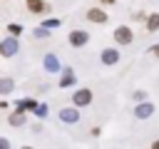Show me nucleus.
I'll return each mask as SVG.
<instances>
[{
	"label": "nucleus",
	"mask_w": 159,
	"mask_h": 149,
	"mask_svg": "<svg viewBox=\"0 0 159 149\" xmlns=\"http://www.w3.org/2000/svg\"><path fill=\"white\" fill-rule=\"evenodd\" d=\"M25 149H27V147H25Z\"/></svg>",
	"instance_id": "19"
},
{
	"label": "nucleus",
	"mask_w": 159,
	"mask_h": 149,
	"mask_svg": "<svg viewBox=\"0 0 159 149\" xmlns=\"http://www.w3.org/2000/svg\"><path fill=\"white\" fill-rule=\"evenodd\" d=\"M102 60H104V65H114V62L119 60V52H117V50H107V52L102 55Z\"/></svg>",
	"instance_id": "8"
},
{
	"label": "nucleus",
	"mask_w": 159,
	"mask_h": 149,
	"mask_svg": "<svg viewBox=\"0 0 159 149\" xmlns=\"http://www.w3.org/2000/svg\"><path fill=\"white\" fill-rule=\"evenodd\" d=\"M15 50H17V42H15V40H5V42H0V52H2V55H12Z\"/></svg>",
	"instance_id": "5"
},
{
	"label": "nucleus",
	"mask_w": 159,
	"mask_h": 149,
	"mask_svg": "<svg viewBox=\"0 0 159 149\" xmlns=\"http://www.w3.org/2000/svg\"><path fill=\"white\" fill-rule=\"evenodd\" d=\"M45 65H47V70H57V60H55V57H47Z\"/></svg>",
	"instance_id": "13"
},
{
	"label": "nucleus",
	"mask_w": 159,
	"mask_h": 149,
	"mask_svg": "<svg viewBox=\"0 0 159 149\" xmlns=\"http://www.w3.org/2000/svg\"><path fill=\"white\" fill-rule=\"evenodd\" d=\"M149 112H152V104H142V109L137 107V117H147Z\"/></svg>",
	"instance_id": "11"
},
{
	"label": "nucleus",
	"mask_w": 159,
	"mask_h": 149,
	"mask_svg": "<svg viewBox=\"0 0 159 149\" xmlns=\"http://www.w3.org/2000/svg\"><path fill=\"white\" fill-rule=\"evenodd\" d=\"M89 99H92V92H89V89H77V92H75V97H72V102H75L77 107L89 104Z\"/></svg>",
	"instance_id": "2"
},
{
	"label": "nucleus",
	"mask_w": 159,
	"mask_h": 149,
	"mask_svg": "<svg viewBox=\"0 0 159 149\" xmlns=\"http://www.w3.org/2000/svg\"><path fill=\"white\" fill-rule=\"evenodd\" d=\"M22 122H25L22 112H17V114H12V117H10V124H22Z\"/></svg>",
	"instance_id": "12"
},
{
	"label": "nucleus",
	"mask_w": 159,
	"mask_h": 149,
	"mask_svg": "<svg viewBox=\"0 0 159 149\" xmlns=\"http://www.w3.org/2000/svg\"><path fill=\"white\" fill-rule=\"evenodd\" d=\"M70 42H72L75 47H80V45H84V42H87V32H80V30H75V32L70 35Z\"/></svg>",
	"instance_id": "4"
},
{
	"label": "nucleus",
	"mask_w": 159,
	"mask_h": 149,
	"mask_svg": "<svg viewBox=\"0 0 159 149\" xmlns=\"http://www.w3.org/2000/svg\"><path fill=\"white\" fill-rule=\"evenodd\" d=\"M102 2H112V0H102Z\"/></svg>",
	"instance_id": "18"
},
{
	"label": "nucleus",
	"mask_w": 159,
	"mask_h": 149,
	"mask_svg": "<svg viewBox=\"0 0 159 149\" xmlns=\"http://www.w3.org/2000/svg\"><path fill=\"white\" fill-rule=\"evenodd\" d=\"M152 149H159V142H154V144H152Z\"/></svg>",
	"instance_id": "16"
},
{
	"label": "nucleus",
	"mask_w": 159,
	"mask_h": 149,
	"mask_svg": "<svg viewBox=\"0 0 159 149\" xmlns=\"http://www.w3.org/2000/svg\"><path fill=\"white\" fill-rule=\"evenodd\" d=\"M0 149H7V139H0Z\"/></svg>",
	"instance_id": "15"
},
{
	"label": "nucleus",
	"mask_w": 159,
	"mask_h": 149,
	"mask_svg": "<svg viewBox=\"0 0 159 149\" xmlns=\"http://www.w3.org/2000/svg\"><path fill=\"white\" fill-rule=\"evenodd\" d=\"M77 117H80L77 109H62V112H60V119H62V122H77Z\"/></svg>",
	"instance_id": "7"
},
{
	"label": "nucleus",
	"mask_w": 159,
	"mask_h": 149,
	"mask_svg": "<svg viewBox=\"0 0 159 149\" xmlns=\"http://www.w3.org/2000/svg\"><path fill=\"white\" fill-rule=\"evenodd\" d=\"M10 89H12V79H0V92L7 94Z\"/></svg>",
	"instance_id": "10"
},
{
	"label": "nucleus",
	"mask_w": 159,
	"mask_h": 149,
	"mask_svg": "<svg viewBox=\"0 0 159 149\" xmlns=\"http://www.w3.org/2000/svg\"><path fill=\"white\" fill-rule=\"evenodd\" d=\"M25 5H27L30 12H45V10H47V5H45L42 0H25Z\"/></svg>",
	"instance_id": "3"
},
{
	"label": "nucleus",
	"mask_w": 159,
	"mask_h": 149,
	"mask_svg": "<svg viewBox=\"0 0 159 149\" xmlns=\"http://www.w3.org/2000/svg\"><path fill=\"white\" fill-rule=\"evenodd\" d=\"M87 17H89L92 22H104V20H107V12H104V10H89Z\"/></svg>",
	"instance_id": "6"
},
{
	"label": "nucleus",
	"mask_w": 159,
	"mask_h": 149,
	"mask_svg": "<svg viewBox=\"0 0 159 149\" xmlns=\"http://www.w3.org/2000/svg\"><path fill=\"white\" fill-rule=\"evenodd\" d=\"M7 27H10V32H12V35H20V32H22V27H20L17 22H12V25H7Z\"/></svg>",
	"instance_id": "14"
},
{
	"label": "nucleus",
	"mask_w": 159,
	"mask_h": 149,
	"mask_svg": "<svg viewBox=\"0 0 159 149\" xmlns=\"http://www.w3.org/2000/svg\"><path fill=\"white\" fill-rule=\"evenodd\" d=\"M147 30H159V15H149L147 17Z\"/></svg>",
	"instance_id": "9"
},
{
	"label": "nucleus",
	"mask_w": 159,
	"mask_h": 149,
	"mask_svg": "<svg viewBox=\"0 0 159 149\" xmlns=\"http://www.w3.org/2000/svg\"><path fill=\"white\" fill-rule=\"evenodd\" d=\"M154 55H157V57H159V45H157V47H154Z\"/></svg>",
	"instance_id": "17"
},
{
	"label": "nucleus",
	"mask_w": 159,
	"mask_h": 149,
	"mask_svg": "<svg viewBox=\"0 0 159 149\" xmlns=\"http://www.w3.org/2000/svg\"><path fill=\"white\" fill-rule=\"evenodd\" d=\"M114 40H117L119 45H129V42H132V30H129V27H117V30H114Z\"/></svg>",
	"instance_id": "1"
}]
</instances>
